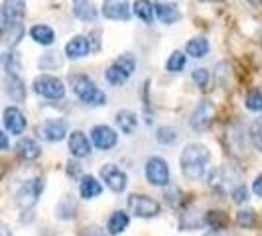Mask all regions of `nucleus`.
<instances>
[{
  "label": "nucleus",
  "instance_id": "nucleus-40",
  "mask_svg": "<svg viewBox=\"0 0 262 236\" xmlns=\"http://www.w3.org/2000/svg\"><path fill=\"white\" fill-rule=\"evenodd\" d=\"M81 236H105V232H103L99 226H87V228L81 232Z\"/></svg>",
  "mask_w": 262,
  "mask_h": 236
},
{
  "label": "nucleus",
  "instance_id": "nucleus-20",
  "mask_svg": "<svg viewBox=\"0 0 262 236\" xmlns=\"http://www.w3.org/2000/svg\"><path fill=\"white\" fill-rule=\"evenodd\" d=\"M115 122H117L118 130L122 132V134H126V136L134 134L136 128H138V116L132 110H118Z\"/></svg>",
  "mask_w": 262,
  "mask_h": 236
},
{
  "label": "nucleus",
  "instance_id": "nucleus-19",
  "mask_svg": "<svg viewBox=\"0 0 262 236\" xmlns=\"http://www.w3.org/2000/svg\"><path fill=\"white\" fill-rule=\"evenodd\" d=\"M16 154L22 159H26V161H32V159H38L39 157L41 148H39V144L34 138H20L18 144H16Z\"/></svg>",
  "mask_w": 262,
  "mask_h": 236
},
{
  "label": "nucleus",
  "instance_id": "nucleus-37",
  "mask_svg": "<svg viewBox=\"0 0 262 236\" xmlns=\"http://www.w3.org/2000/svg\"><path fill=\"white\" fill-rule=\"evenodd\" d=\"M209 71L205 69V67H199V69H193V73H191V81L195 83L199 89H205L207 85H209Z\"/></svg>",
  "mask_w": 262,
  "mask_h": 236
},
{
  "label": "nucleus",
  "instance_id": "nucleus-7",
  "mask_svg": "<svg viewBox=\"0 0 262 236\" xmlns=\"http://www.w3.org/2000/svg\"><path fill=\"white\" fill-rule=\"evenodd\" d=\"M213 120H215V105L211 101H207V99H203V101H199L195 110L191 112L189 126H191L193 132H205L211 128Z\"/></svg>",
  "mask_w": 262,
  "mask_h": 236
},
{
  "label": "nucleus",
  "instance_id": "nucleus-25",
  "mask_svg": "<svg viewBox=\"0 0 262 236\" xmlns=\"http://www.w3.org/2000/svg\"><path fill=\"white\" fill-rule=\"evenodd\" d=\"M73 14L83 22H93L97 18V8L91 0H77L73 6Z\"/></svg>",
  "mask_w": 262,
  "mask_h": 236
},
{
  "label": "nucleus",
  "instance_id": "nucleus-32",
  "mask_svg": "<svg viewBox=\"0 0 262 236\" xmlns=\"http://www.w3.org/2000/svg\"><path fill=\"white\" fill-rule=\"evenodd\" d=\"M156 140L164 146L173 144V142L178 140V130H176L173 126H162V128L156 130Z\"/></svg>",
  "mask_w": 262,
  "mask_h": 236
},
{
  "label": "nucleus",
  "instance_id": "nucleus-17",
  "mask_svg": "<svg viewBox=\"0 0 262 236\" xmlns=\"http://www.w3.org/2000/svg\"><path fill=\"white\" fill-rule=\"evenodd\" d=\"M89 52H91V45L85 36H73L66 45V55L69 59H81V57L89 55Z\"/></svg>",
  "mask_w": 262,
  "mask_h": 236
},
{
  "label": "nucleus",
  "instance_id": "nucleus-29",
  "mask_svg": "<svg viewBox=\"0 0 262 236\" xmlns=\"http://www.w3.org/2000/svg\"><path fill=\"white\" fill-rule=\"evenodd\" d=\"M75 203H73V199H69L66 197L59 205H57V209H55V215H57V219H61V221H69V219H73L75 217Z\"/></svg>",
  "mask_w": 262,
  "mask_h": 236
},
{
  "label": "nucleus",
  "instance_id": "nucleus-13",
  "mask_svg": "<svg viewBox=\"0 0 262 236\" xmlns=\"http://www.w3.org/2000/svg\"><path fill=\"white\" fill-rule=\"evenodd\" d=\"M67 142H69V152L73 157H87L91 154V142L87 138V134L81 130H73L67 134Z\"/></svg>",
  "mask_w": 262,
  "mask_h": 236
},
{
  "label": "nucleus",
  "instance_id": "nucleus-16",
  "mask_svg": "<svg viewBox=\"0 0 262 236\" xmlns=\"http://www.w3.org/2000/svg\"><path fill=\"white\" fill-rule=\"evenodd\" d=\"M154 14L158 16V20L162 24H166V26L176 24L180 20V16H182L178 4H173V2H158V4H154Z\"/></svg>",
  "mask_w": 262,
  "mask_h": 236
},
{
  "label": "nucleus",
  "instance_id": "nucleus-1",
  "mask_svg": "<svg viewBox=\"0 0 262 236\" xmlns=\"http://www.w3.org/2000/svg\"><path fill=\"white\" fill-rule=\"evenodd\" d=\"M211 152L207 146L203 144H187L180 154V168L187 179L197 181L205 175L207 166H209Z\"/></svg>",
  "mask_w": 262,
  "mask_h": 236
},
{
  "label": "nucleus",
  "instance_id": "nucleus-22",
  "mask_svg": "<svg viewBox=\"0 0 262 236\" xmlns=\"http://www.w3.org/2000/svg\"><path fill=\"white\" fill-rule=\"evenodd\" d=\"M128 223H130V217H128L124 210H115V213L111 215L108 223H106V230H108V234L117 236L128 228Z\"/></svg>",
  "mask_w": 262,
  "mask_h": 236
},
{
  "label": "nucleus",
  "instance_id": "nucleus-5",
  "mask_svg": "<svg viewBox=\"0 0 262 236\" xmlns=\"http://www.w3.org/2000/svg\"><path fill=\"white\" fill-rule=\"evenodd\" d=\"M34 92L43 97V99H50V101H59L66 97V85L63 81L53 75H39L34 79Z\"/></svg>",
  "mask_w": 262,
  "mask_h": 236
},
{
  "label": "nucleus",
  "instance_id": "nucleus-2",
  "mask_svg": "<svg viewBox=\"0 0 262 236\" xmlns=\"http://www.w3.org/2000/svg\"><path fill=\"white\" fill-rule=\"evenodd\" d=\"M69 89L77 97L83 105L87 106H103L106 105V95L99 87L91 77L83 75V73H73L69 75Z\"/></svg>",
  "mask_w": 262,
  "mask_h": 236
},
{
  "label": "nucleus",
  "instance_id": "nucleus-42",
  "mask_svg": "<svg viewBox=\"0 0 262 236\" xmlns=\"http://www.w3.org/2000/svg\"><path fill=\"white\" fill-rule=\"evenodd\" d=\"M0 236H10L8 226H6V224H2V223H0Z\"/></svg>",
  "mask_w": 262,
  "mask_h": 236
},
{
  "label": "nucleus",
  "instance_id": "nucleus-44",
  "mask_svg": "<svg viewBox=\"0 0 262 236\" xmlns=\"http://www.w3.org/2000/svg\"><path fill=\"white\" fill-rule=\"evenodd\" d=\"M209 2H219V0H209Z\"/></svg>",
  "mask_w": 262,
  "mask_h": 236
},
{
  "label": "nucleus",
  "instance_id": "nucleus-6",
  "mask_svg": "<svg viewBox=\"0 0 262 236\" xmlns=\"http://www.w3.org/2000/svg\"><path fill=\"white\" fill-rule=\"evenodd\" d=\"M128 209L134 217H140V219H152V217H158L160 215V203H158L156 199H152V197L148 195H142V193H132L128 197Z\"/></svg>",
  "mask_w": 262,
  "mask_h": 236
},
{
  "label": "nucleus",
  "instance_id": "nucleus-21",
  "mask_svg": "<svg viewBox=\"0 0 262 236\" xmlns=\"http://www.w3.org/2000/svg\"><path fill=\"white\" fill-rule=\"evenodd\" d=\"M103 193V185L97 177L93 175H85L81 177V183H79V195L83 199H95Z\"/></svg>",
  "mask_w": 262,
  "mask_h": 236
},
{
  "label": "nucleus",
  "instance_id": "nucleus-8",
  "mask_svg": "<svg viewBox=\"0 0 262 236\" xmlns=\"http://www.w3.org/2000/svg\"><path fill=\"white\" fill-rule=\"evenodd\" d=\"M101 179L105 181V185L113 193H122L128 187V175H126V171L120 170L115 163H105L101 168Z\"/></svg>",
  "mask_w": 262,
  "mask_h": 236
},
{
  "label": "nucleus",
  "instance_id": "nucleus-12",
  "mask_svg": "<svg viewBox=\"0 0 262 236\" xmlns=\"http://www.w3.org/2000/svg\"><path fill=\"white\" fill-rule=\"evenodd\" d=\"M22 38H24V26H22V22H8L4 18L0 20V39H2L4 45L14 48Z\"/></svg>",
  "mask_w": 262,
  "mask_h": 236
},
{
  "label": "nucleus",
  "instance_id": "nucleus-33",
  "mask_svg": "<svg viewBox=\"0 0 262 236\" xmlns=\"http://www.w3.org/2000/svg\"><path fill=\"white\" fill-rule=\"evenodd\" d=\"M236 223L243 228H254L256 224V213L252 209H243L236 213Z\"/></svg>",
  "mask_w": 262,
  "mask_h": 236
},
{
  "label": "nucleus",
  "instance_id": "nucleus-35",
  "mask_svg": "<svg viewBox=\"0 0 262 236\" xmlns=\"http://www.w3.org/2000/svg\"><path fill=\"white\" fill-rule=\"evenodd\" d=\"M245 106L252 112H262V92L252 91L245 97Z\"/></svg>",
  "mask_w": 262,
  "mask_h": 236
},
{
  "label": "nucleus",
  "instance_id": "nucleus-28",
  "mask_svg": "<svg viewBox=\"0 0 262 236\" xmlns=\"http://www.w3.org/2000/svg\"><path fill=\"white\" fill-rule=\"evenodd\" d=\"M185 63H187V55L184 52H173L166 61V69L170 73H180V71H184Z\"/></svg>",
  "mask_w": 262,
  "mask_h": 236
},
{
  "label": "nucleus",
  "instance_id": "nucleus-39",
  "mask_svg": "<svg viewBox=\"0 0 262 236\" xmlns=\"http://www.w3.org/2000/svg\"><path fill=\"white\" fill-rule=\"evenodd\" d=\"M252 191H254V195L262 199V173H258L256 179L252 181Z\"/></svg>",
  "mask_w": 262,
  "mask_h": 236
},
{
  "label": "nucleus",
  "instance_id": "nucleus-24",
  "mask_svg": "<svg viewBox=\"0 0 262 236\" xmlns=\"http://www.w3.org/2000/svg\"><path fill=\"white\" fill-rule=\"evenodd\" d=\"M209 53V41L205 38H193L187 41V45H185V55H189V57H195V59H199V57H205Z\"/></svg>",
  "mask_w": 262,
  "mask_h": 236
},
{
  "label": "nucleus",
  "instance_id": "nucleus-10",
  "mask_svg": "<svg viewBox=\"0 0 262 236\" xmlns=\"http://www.w3.org/2000/svg\"><path fill=\"white\" fill-rule=\"evenodd\" d=\"M38 134L46 140V142H61L67 134V122L61 118L55 120H46L43 124H39Z\"/></svg>",
  "mask_w": 262,
  "mask_h": 236
},
{
  "label": "nucleus",
  "instance_id": "nucleus-23",
  "mask_svg": "<svg viewBox=\"0 0 262 236\" xmlns=\"http://www.w3.org/2000/svg\"><path fill=\"white\" fill-rule=\"evenodd\" d=\"M30 38L39 45H52L55 41V32L46 24H36L30 28Z\"/></svg>",
  "mask_w": 262,
  "mask_h": 236
},
{
  "label": "nucleus",
  "instance_id": "nucleus-4",
  "mask_svg": "<svg viewBox=\"0 0 262 236\" xmlns=\"http://www.w3.org/2000/svg\"><path fill=\"white\" fill-rule=\"evenodd\" d=\"M144 175L148 179V183L154 187H166L170 183V166L164 157L152 156L146 159L144 166Z\"/></svg>",
  "mask_w": 262,
  "mask_h": 236
},
{
  "label": "nucleus",
  "instance_id": "nucleus-26",
  "mask_svg": "<svg viewBox=\"0 0 262 236\" xmlns=\"http://www.w3.org/2000/svg\"><path fill=\"white\" fill-rule=\"evenodd\" d=\"M132 12L136 14V18H140L146 24H152L154 20V4L150 0H136L134 6H132Z\"/></svg>",
  "mask_w": 262,
  "mask_h": 236
},
{
  "label": "nucleus",
  "instance_id": "nucleus-31",
  "mask_svg": "<svg viewBox=\"0 0 262 236\" xmlns=\"http://www.w3.org/2000/svg\"><path fill=\"white\" fill-rule=\"evenodd\" d=\"M105 77H106V81L111 83V85H115V87H120V85H124L126 83V79H128V75L120 69L118 65H113L106 69V73H105Z\"/></svg>",
  "mask_w": 262,
  "mask_h": 236
},
{
  "label": "nucleus",
  "instance_id": "nucleus-27",
  "mask_svg": "<svg viewBox=\"0 0 262 236\" xmlns=\"http://www.w3.org/2000/svg\"><path fill=\"white\" fill-rule=\"evenodd\" d=\"M249 138L250 144L254 146V150L262 154V116L252 120V124H250L249 128Z\"/></svg>",
  "mask_w": 262,
  "mask_h": 236
},
{
  "label": "nucleus",
  "instance_id": "nucleus-36",
  "mask_svg": "<svg viewBox=\"0 0 262 236\" xmlns=\"http://www.w3.org/2000/svg\"><path fill=\"white\" fill-rule=\"evenodd\" d=\"M63 65V59L59 57V53H46L41 59H39V67L41 69H57V67Z\"/></svg>",
  "mask_w": 262,
  "mask_h": 236
},
{
  "label": "nucleus",
  "instance_id": "nucleus-34",
  "mask_svg": "<svg viewBox=\"0 0 262 236\" xmlns=\"http://www.w3.org/2000/svg\"><path fill=\"white\" fill-rule=\"evenodd\" d=\"M115 65H118L128 77H130L132 73H134V69H136V59H134V55H130V53H124V55H120L118 59H115Z\"/></svg>",
  "mask_w": 262,
  "mask_h": 236
},
{
  "label": "nucleus",
  "instance_id": "nucleus-9",
  "mask_svg": "<svg viewBox=\"0 0 262 236\" xmlns=\"http://www.w3.org/2000/svg\"><path fill=\"white\" fill-rule=\"evenodd\" d=\"M91 140L99 150L108 152V150H113L117 146L118 134L111 126H106V124H97V126H93L91 130Z\"/></svg>",
  "mask_w": 262,
  "mask_h": 236
},
{
  "label": "nucleus",
  "instance_id": "nucleus-3",
  "mask_svg": "<svg viewBox=\"0 0 262 236\" xmlns=\"http://www.w3.org/2000/svg\"><path fill=\"white\" fill-rule=\"evenodd\" d=\"M43 187H46L43 177L28 179L26 183H22L20 189L16 191V205L22 210H30L39 201V197L43 193Z\"/></svg>",
  "mask_w": 262,
  "mask_h": 236
},
{
  "label": "nucleus",
  "instance_id": "nucleus-41",
  "mask_svg": "<svg viewBox=\"0 0 262 236\" xmlns=\"http://www.w3.org/2000/svg\"><path fill=\"white\" fill-rule=\"evenodd\" d=\"M8 146H10V142H8V136L0 130V150H8Z\"/></svg>",
  "mask_w": 262,
  "mask_h": 236
},
{
  "label": "nucleus",
  "instance_id": "nucleus-38",
  "mask_svg": "<svg viewBox=\"0 0 262 236\" xmlns=\"http://www.w3.org/2000/svg\"><path fill=\"white\" fill-rule=\"evenodd\" d=\"M231 197H233V201H235L236 205H243V203L249 201V189L245 185H236L235 189L231 191Z\"/></svg>",
  "mask_w": 262,
  "mask_h": 236
},
{
  "label": "nucleus",
  "instance_id": "nucleus-18",
  "mask_svg": "<svg viewBox=\"0 0 262 236\" xmlns=\"http://www.w3.org/2000/svg\"><path fill=\"white\" fill-rule=\"evenodd\" d=\"M6 92L16 103L26 99V85L20 77V73H6Z\"/></svg>",
  "mask_w": 262,
  "mask_h": 236
},
{
  "label": "nucleus",
  "instance_id": "nucleus-30",
  "mask_svg": "<svg viewBox=\"0 0 262 236\" xmlns=\"http://www.w3.org/2000/svg\"><path fill=\"white\" fill-rule=\"evenodd\" d=\"M227 223H229V219H227V215H225L223 210H209L205 215V224H209L211 228H215V230L225 228Z\"/></svg>",
  "mask_w": 262,
  "mask_h": 236
},
{
  "label": "nucleus",
  "instance_id": "nucleus-15",
  "mask_svg": "<svg viewBox=\"0 0 262 236\" xmlns=\"http://www.w3.org/2000/svg\"><path fill=\"white\" fill-rule=\"evenodd\" d=\"M103 16L108 20H128L130 6L126 0H105L103 2Z\"/></svg>",
  "mask_w": 262,
  "mask_h": 236
},
{
  "label": "nucleus",
  "instance_id": "nucleus-11",
  "mask_svg": "<svg viewBox=\"0 0 262 236\" xmlns=\"http://www.w3.org/2000/svg\"><path fill=\"white\" fill-rule=\"evenodd\" d=\"M2 122H4V128L14 134V136H20L26 130L28 122L24 112L18 108V106H8L4 108V114H2Z\"/></svg>",
  "mask_w": 262,
  "mask_h": 236
},
{
  "label": "nucleus",
  "instance_id": "nucleus-43",
  "mask_svg": "<svg viewBox=\"0 0 262 236\" xmlns=\"http://www.w3.org/2000/svg\"><path fill=\"white\" fill-rule=\"evenodd\" d=\"M205 236H221V234H217V232H209V234H205Z\"/></svg>",
  "mask_w": 262,
  "mask_h": 236
},
{
  "label": "nucleus",
  "instance_id": "nucleus-14",
  "mask_svg": "<svg viewBox=\"0 0 262 236\" xmlns=\"http://www.w3.org/2000/svg\"><path fill=\"white\" fill-rule=\"evenodd\" d=\"M0 16L8 22H22L26 18V0H4Z\"/></svg>",
  "mask_w": 262,
  "mask_h": 236
}]
</instances>
